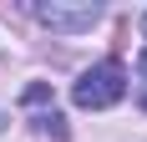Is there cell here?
I'll return each mask as SVG.
<instances>
[{"instance_id":"cell-1","label":"cell","mask_w":147,"mask_h":142,"mask_svg":"<svg viewBox=\"0 0 147 142\" xmlns=\"http://www.w3.org/2000/svg\"><path fill=\"white\" fill-rule=\"evenodd\" d=\"M122 91H127V71H122V61H102V66H91L76 76L71 97L76 107H86V112H102V107H117Z\"/></svg>"},{"instance_id":"cell-2","label":"cell","mask_w":147,"mask_h":142,"mask_svg":"<svg viewBox=\"0 0 147 142\" xmlns=\"http://www.w3.org/2000/svg\"><path fill=\"white\" fill-rule=\"evenodd\" d=\"M30 10H36V20H41V26H51V30H91L96 26V5H56V0H51V5H30Z\"/></svg>"},{"instance_id":"cell-3","label":"cell","mask_w":147,"mask_h":142,"mask_svg":"<svg viewBox=\"0 0 147 142\" xmlns=\"http://www.w3.org/2000/svg\"><path fill=\"white\" fill-rule=\"evenodd\" d=\"M137 71H142V76H147V51H142V61H137Z\"/></svg>"},{"instance_id":"cell-4","label":"cell","mask_w":147,"mask_h":142,"mask_svg":"<svg viewBox=\"0 0 147 142\" xmlns=\"http://www.w3.org/2000/svg\"><path fill=\"white\" fill-rule=\"evenodd\" d=\"M142 30H147V15H142Z\"/></svg>"},{"instance_id":"cell-5","label":"cell","mask_w":147,"mask_h":142,"mask_svg":"<svg viewBox=\"0 0 147 142\" xmlns=\"http://www.w3.org/2000/svg\"><path fill=\"white\" fill-rule=\"evenodd\" d=\"M142 107H147V91H142Z\"/></svg>"}]
</instances>
